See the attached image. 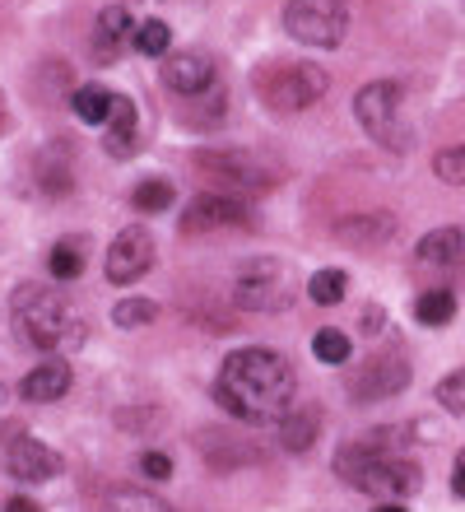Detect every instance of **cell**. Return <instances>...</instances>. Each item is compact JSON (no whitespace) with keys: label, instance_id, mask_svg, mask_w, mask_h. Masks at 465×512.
Here are the masks:
<instances>
[{"label":"cell","instance_id":"obj_20","mask_svg":"<svg viewBox=\"0 0 465 512\" xmlns=\"http://www.w3.org/2000/svg\"><path fill=\"white\" fill-rule=\"evenodd\" d=\"M84 238H61V243L52 247V256H47V270H52V280L70 284V280H80L84 275Z\"/></svg>","mask_w":465,"mask_h":512},{"label":"cell","instance_id":"obj_32","mask_svg":"<svg viewBox=\"0 0 465 512\" xmlns=\"http://www.w3.org/2000/svg\"><path fill=\"white\" fill-rule=\"evenodd\" d=\"M359 326H363V331H368V336H377V331H382V308H377V303H372V308H363Z\"/></svg>","mask_w":465,"mask_h":512},{"label":"cell","instance_id":"obj_4","mask_svg":"<svg viewBox=\"0 0 465 512\" xmlns=\"http://www.w3.org/2000/svg\"><path fill=\"white\" fill-rule=\"evenodd\" d=\"M331 75L312 61H270L256 70V94L266 98V108L275 112H303L317 98H326Z\"/></svg>","mask_w":465,"mask_h":512},{"label":"cell","instance_id":"obj_13","mask_svg":"<svg viewBox=\"0 0 465 512\" xmlns=\"http://www.w3.org/2000/svg\"><path fill=\"white\" fill-rule=\"evenodd\" d=\"M163 80L173 84L177 94H205L214 84V56H205V52H177L168 66H163Z\"/></svg>","mask_w":465,"mask_h":512},{"label":"cell","instance_id":"obj_16","mask_svg":"<svg viewBox=\"0 0 465 512\" xmlns=\"http://www.w3.org/2000/svg\"><path fill=\"white\" fill-rule=\"evenodd\" d=\"M131 38H135L131 10H126V5H107V10L98 14V24H93V52L103 56V61H112Z\"/></svg>","mask_w":465,"mask_h":512},{"label":"cell","instance_id":"obj_26","mask_svg":"<svg viewBox=\"0 0 465 512\" xmlns=\"http://www.w3.org/2000/svg\"><path fill=\"white\" fill-rule=\"evenodd\" d=\"M159 317V303L154 298H121L117 308H112V322L121 326V331H135V326H149Z\"/></svg>","mask_w":465,"mask_h":512},{"label":"cell","instance_id":"obj_11","mask_svg":"<svg viewBox=\"0 0 465 512\" xmlns=\"http://www.w3.org/2000/svg\"><path fill=\"white\" fill-rule=\"evenodd\" d=\"M5 471H10L14 480L42 485V480H56L61 457H56L47 443H38V438H28V433H14L10 429V438H5Z\"/></svg>","mask_w":465,"mask_h":512},{"label":"cell","instance_id":"obj_27","mask_svg":"<svg viewBox=\"0 0 465 512\" xmlns=\"http://www.w3.org/2000/svg\"><path fill=\"white\" fill-rule=\"evenodd\" d=\"M312 354H317L321 364H345L349 359V336L345 331H335V326H321L317 336H312Z\"/></svg>","mask_w":465,"mask_h":512},{"label":"cell","instance_id":"obj_12","mask_svg":"<svg viewBox=\"0 0 465 512\" xmlns=\"http://www.w3.org/2000/svg\"><path fill=\"white\" fill-rule=\"evenodd\" d=\"M103 149L112 159H131L140 149V117H135V103L126 94H112V117L103 126Z\"/></svg>","mask_w":465,"mask_h":512},{"label":"cell","instance_id":"obj_15","mask_svg":"<svg viewBox=\"0 0 465 512\" xmlns=\"http://www.w3.org/2000/svg\"><path fill=\"white\" fill-rule=\"evenodd\" d=\"M200 168H214L224 182H238V187H252V191H266L275 182V173H261V163L252 154H196Z\"/></svg>","mask_w":465,"mask_h":512},{"label":"cell","instance_id":"obj_34","mask_svg":"<svg viewBox=\"0 0 465 512\" xmlns=\"http://www.w3.org/2000/svg\"><path fill=\"white\" fill-rule=\"evenodd\" d=\"M5 512H42V508L33 499H10V503H5Z\"/></svg>","mask_w":465,"mask_h":512},{"label":"cell","instance_id":"obj_8","mask_svg":"<svg viewBox=\"0 0 465 512\" xmlns=\"http://www.w3.org/2000/svg\"><path fill=\"white\" fill-rule=\"evenodd\" d=\"M345 387L354 401H386V396H400V391L410 387V359L396 350L372 354L368 364L349 373Z\"/></svg>","mask_w":465,"mask_h":512},{"label":"cell","instance_id":"obj_3","mask_svg":"<svg viewBox=\"0 0 465 512\" xmlns=\"http://www.w3.org/2000/svg\"><path fill=\"white\" fill-rule=\"evenodd\" d=\"M14 322H19L28 345H38L47 354H70L84 340L80 312L70 308L56 289H42V284H24L14 294Z\"/></svg>","mask_w":465,"mask_h":512},{"label":"cell","instance_id":"obj_9","mask_svg":"<svg viewBox=\"0 0 465 512\" xmlns=\"http://www.w3.org/2000/svg\"><path fill=\"white\" fill-rule=\"evenodd\" d=\"M252 224V210L233 196H219V191H200L196 201L182 210V233L196 238V233H214V229H247Z\"/></svg>","mask_w":465,"mask_h":512},{"label":"cell","instance_id":"obj_23","mask_svg":"<svg viewBox=\"0 0 465 512\" xmlns=\"http://www.w3.org/2000/svg\"><path fill=\"white\" fill-rule=\"evenodd\" d=\"M349 294V275L345 270H317V275H312V280H307V298H312V303H321V308H335V303H340V298Z\"/></svg>","mask_w":465,"mask_h":512},{"label":"cell","instance_id":"obj_21","mask_svg":"<svg viewBox=\"0 0 465 512\" xmlns=\"http://www.w3.org/2000/svg\"><path fill=\"white\" fill-rule=\"evenodd\" d=\"M70 108H75V117H80V122L107 126V117H112V94H107V89H98V84H84V89H75Z\"/></svg>","mask_w":465,"mask_h":512},{"label":"cell","instance_id":"obj_2","mask_svg":"<svg viewBox=\"0 0 465 512\" xmlns=\"http://www.w3.org/2000/svg\"><path fill=\"white\" fill-rule=\"evenodd\" d=\"M335 471L340 480L372 499L382 503H400L419 494L424 485V471H419V461L400 457V429H368L363 438L345 443L335 452Z\"/></svg>","mask_w":465,"mask_h":512},{"label":"cell","instance_id":"obj_28","mask_svg":"<svg viewBox=\"0 0 465 512\" xmlns=\"http://www.w3.org/2000/svg\"><path fill=\"white\" fill-rule=\"evenodd\" d=\"M438 405L447 410V415L465 419V368H456L452 378L438 382Z\"/></svg>","mask_w":465,"mask_h":512},{"label":"cell","instance_id":"obj_19","mask_svg":"<svg viewBox=\"0 0 465 512\" xmlns=\"http://www.w3.org/2000/svg\"><path fill=\"white\" fill-rule=\"evenodd\" d=\"M317 433H321V410L317 405L289 410V415L279 419V443L289 447V452H307V447L317 443Z\"/></svg>","mask_w":465,"mask_h":512},{"label":"cell","instance_id":"obj_1","mask_svg":"<svg viewBox=\"0 0 465 512\" xmlns=\"http://www.w3.org/2000/svg\"><path fill=\"white\" fill-rule=\"evenodd\" d=\"M293 387L298 378L284 354L266 350V345H247L219 364L214 401L242 424H279L293 410Z\"/></svg>","mask_w":465,"mask_h":512},{"label":"cell","instance_id":"obj_33","mask_svg":"<svg viewBox=\"0 0 465 512\" xmlns=\"http://www.w3.org/2000/svg\"><path fill=\"white\" fill-rule=\"evenodd\" d=\"M452 494L456 499H465V447L456 452V471H452Z\"/></svg>","mask_w":465,"mask_h":512},{"label":"cell","instance_id":"obj_6","mask_svg":"<svg viewBox=\"0 0 465 512\" xmlns=\"http://www.w3.org/2000/svg\"><path fill=\"white\" fill-rule=\"evenodd\" d=\"M400 103H405L400 84H391V80L363 84L359 98H354V117H359V126L377 140V145L405 149L410 145V135H405V126H400Z\"/></svg>","mask_w":465,"mask_h":512},{"label":"cell","instance_id":"obj_29","mask_svg":"<svg viewBox=\"0 0 465 512\" xmlns=\"http://www.w3.org/2000/svg\"><path fill=\"white\" fill-rule=\"evenodd\" d=\"M433 173H438L442 182H452V187H465V145L438 149V159H433Z\"/></svg>","mask_w":465,"mask_h":512},{"label":"cell","instance_id":"obj_18","mask_svg":"<svg viewBox=\"0 0 465 512\" xmlns=\"http://www.w3.org/2000/svg\"><path fill=\"white\" fill-rule=\"evenodd\" d=\"M465 252V233L461 229H433L419 238V247H414V261L419 266H452V261H461Z\"/></svg>","mask_w":465,"mask_h":512},{"label":"cell","instance_id":"obj_22","mask_svg":"<svg viewBox=\"0 0 465 512\" xmlns=\"http://www.w3.org/2000/svg\"><path fill=\"white\" fill-rule=\"evenodd\" d=\"M414 317L424 326H447L456 317V294L452 289H428V294L414 298Z\"/></svg>","mask_w":465,"mask_h":512},{"label":"cell","instance_id":"obj_10","mask_svg":"<svg viewBox=\"0 0 465 512\" xmlns=\"http://www.w3.org/2000/svg\"><path fill=\"white\" fill-rule=\"evenodd\" d=\"M154 266V238H149V229H140V224H131V229H121L117 238H112V247H107V280L112 284H135L145 270Z\"/></svg>","mask_w":465,"mask_h":512},{"label":"cell","instance_id":"obj_7","mask_svg":"<svg viewBox=\"0 0 465 512\" xmlns=\"http://www.w3.org/2000/svg\"><path fill=\"white\" fill-rule=\"evenodd\" d=\"M284 28L303 47H335L349 28V10H345V0H289Z\"/></svg>","mask_w":465,"mask_h":512},{"label":"cell","instance_id":"obj_24","mask_svg":"<svg viewBox=\"0 0 465 512\" xmlns=\"http://www.w3.org/2000/svg\"><path fill=\"white\" fill-rule=\"evenodd\" d=\"M131 47L135 52H145V56H163L168 47H173V28L163 24V19H140V24H135Z\"/></svg>","mask_w":465,"mask_h":512},{"label":"cell","instance_id":"obj_25","mask_svg":"<svg viewBox=\"0 0 465 512\" xmlns=\"http://www.w3.org/2000/svg\"><path fill=\"white\" fill-rule=\"evenodd\" d=\"M131 205L145 210V215H163V210H173V187L159 182V177H149V182H140V187L131 191Z\"/></svg>","mask_w":465,"mask_h":512},{"label":"cell","instance_id":"obj_35","mask_svg":"<svg viewBox=\"0 0 465 512\" xmlns=\"http://www.w3.org/2000/svg\"><path fill=\"white\" fill-rule=\"evenodd\" d=\"M372 512H410V508H400V503H382V508H372Z\"/></svg>","mask_w":465,"mask_h":512},{"label":"cell","instance_id":"obj_17","mask_svg":"<svg viewBox=\"0 0 465 512\" xmlns=\"http://www.w3.org/2000/svg\"><path fill=\"white\" fill-rule=\"evenodd\" d=\"M335 233H340V243H349V247H377V243H386V238L396 233V219L382 215V210H368V215L340 219Z\"/></svg>","mask_w":465,"mask_h":512},{"label":"cell","instance_id":"obj_30","mask_svg":"<svg viewBox=\"0 0 465 512\" xmlns=\"http://www.w3.org/2000/svg\"><path fill=\"white\" fill-rule=\"evenodd\" d=\"M117 512H168V503H159L154 494H117Z\"/></svg>","mask_w":465,"mask_h":512},{"label":"cell","instance_id":"obj_14","mask_svg":"<svg viewBox=\"0 0 465 512\" xmlns=\"http://www.w3.org/2000/svg\"><path fill=\"white\" fill-rule=\"evenodd\" d=\"M70 364H61V359H47V364H38V368H28L24 373V382H19V396L24 401H38V405H47V401H61L70 391Z\"/></svg>","mask_w":465,"mask_h":512},{"label":"cell","instance_id":"obj_5","mask_svg":"<svg viewBox=\"0 0 465 512\" xmlns=\"http://www.w3.org/2000/svg\"><path fill=\"white\" fill-rule=\"evenodd\" d=\"M233 298L242 312H284L293 303V270L275 256H256L238 270Z\"/></svg>","mask_w":465,"mask_h":512},{"label":"cell","instance_id":"obj_31","mask_svg":"<svg viewBox=\"0 0 465 512\" xmlns=\"http://www.w3.org/2000/svg\"><path fill=\"white\" fill-rule=\"evenodd\" d=\"M140 475H149V480H168V475H173V461L163 457V452H145V457H140Z\"/></svg>","mask_w":465,"mask_h":512}]
</instances>
